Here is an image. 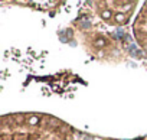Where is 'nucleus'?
Here are the masks:
<instances>
[{
	"mask_svg": "<svg viewBox=\"0 0 147 140\" xmlns=\"http://www.w3.org/2000/svg\"><path fill=\"white\" fill-rule=\"evenodd\" d=\"M101 18H102L104 20H110V19L113 18V12H111L110 9H105V10L101 12Z\"/></svg>",
	"mask_w": 147,
	"mask_h": 140,
	"instance_id": "nucleus-3",
	"label": "nucleus"
},
{
	"mask_svg": "<svg viewBox=\"0 0 147 140\" xmlns=\"http://www.w3.org/2000/svg\"><path fill=\"white\" fill-rule=\"evenodd\" d=\"M28 124H29V126H38V124H39V116H32V117H29Z\"/></svg>",
	"mask_w": 147,
	"mask_h": 140,
	"instance_id": "nucleus-4",
	"label": "nucleus"
},
{
	"mask_svg": "<svg viewBox=\"0 0 147 140\" xmlns=\"http://www.w3.org/2000/svg\"><path fill=\"white\" fill-rule=\"evenodd\" d=\"M115 22L118 25H124L127 22V16L124 13H115Z\"/></svg>",
	"mask_w": 147,
	"mask_h": 140,
	"instance_id": "nucleus-1",
	"label": "nucleus"
},
{
	"mask_svg": "<svg viewBox=\"0 0 147 140\" xmlns=\"http://www.w3.org/2000/svg\"><path fill=\"white\" fill-rule=\"evenodd\" d=\"M105 43H107V41H105L104 38H97V39H95V42H94V46L100 49V48H104V46H105Z\"/></svg>",
	"mask_w": 147,
	"mask_h": 140,
	"instance_id": "nucleus-2",
	"label": "nucleus"
}]
</instances>
